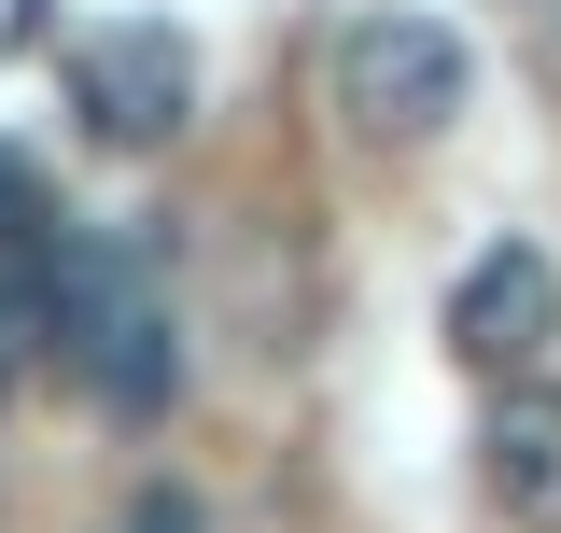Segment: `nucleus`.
<instances>
[{
	"mask_svg": "<svg viewBox=\"0 0 561 533\" xmlns=\"http://www.w3.org/2000/svg\"><path fill=\"white\" fill-rule=\"evenodd\" d=\"M463 84H478V57H463V29H435V14H337L323 29V99H337L365 140H435L449 113H463Z\"/></svg>",
	"mask_w": 561,
	"mask_h": 533,
	"instance_id": "obj_1",
	"label": "nucleus"
},
{
	"mask_svg": "<svg viewBox=\"0 0 561 533\" xmlns=\"http://www.w3.org/2000/svg\"><path fill=\"white\" fill-rule=\"evenodd\" d=\"M57 351L84 365V394L113 407V421H154L169 379H183V351H169V295L113 253H70L57 266Z\"/></svg>",
	"mask_w": 561,
	"mask_h": 533,
	"instance_id": "obj_2",
	"label": "nucleus"
},
{
	"mask_svg": "<svg viewBox=\"0 0 561 533\" xmlns=\"http://www.w3.org/2000/svg\"><path fill=\"white\" fill-rule=\"evenodd\" d=\"M435 337H449V365H478L491 394H505V379H548V351H561V266L534 253V239H491V253L449 281Z\"/></svg>",
	"mask_w": 561,
	"mask_h": 533,
	"instance_id": "obj_3",
	"label": "nucleus"
},
{
	"mask_svg": "<svg viewBox=\"0 0 561 533\" xmlns=\"http://www.w3.org/2000/svg\"><path fill=\"white\" fill-rule=\"evenodd\" d=\"M70 113L113 140V155H169L183 113H197V43H183V29H154V14L99 29V43L70 57Z\"/></svg>",
	"mask_w": 561,
	"mask_h": 533,
	"instance_id": "obj_4",
	"label": "nucleus"
},
{
	"mask_svg": "<svg viewBox=\"0 0 561 533\" xmlns=\"http://www.w3.org/2000/svg\"><path fill=\"white\" fill-rule=\"evenodd\" d=\"M478 491H491V520L561 533V379H505L478 407Z\"/></svg>",
	"mask_w": 561,
	"mask_h": 533,
	"instance_id": "obj_5",
	"label": "nucleus"
},
{
	"mask_svg": "<svg viewBox=\"0 0 561 533\" xmlns=\"http://www.w3.org/2000/svg\"><path fill=\"white\" fill-rule=\"evenodd\" d=\"M113 533H210V520H197V491H169V477H154V491L113 506Z\"/></svg>",
	"mask_w": 561,
	"mask_h": 533,
	"instance_id": "obj_6",
	"label": "nucleus"
},
{
	"mask_svg": "<svg viewBox=\"0 0 561 533\" xmlns=\"http://www.w3.org/2000/svg\"><path fill=\"white\" fill-rule=\"evenodd\" d=\"M534 14H548V29H561V0H534Z\"/></svg>",
	"mask_w": 561,
	"mask_h": 533,
	"instance_id": "obj_7",
	"label": "nucleus"
}]
</instances>
